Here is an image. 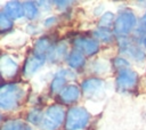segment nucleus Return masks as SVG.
I'll return each instance as SVG.
<instances>
[{"mask_svg": "<svg viewBox=\"0 0 146 130\" xmlns=\"http://www.w3.org/2000/svg\"><path fill=\"white\" fill-rule=\"evenodd\" d=\"M2 130H32V129L26 123L15 120V121H9L5 123L2 127Z\"/></svg>", "mask_w": 146, "mask_h": 130, "instance_id": "14", "label": "nucleus"}, {"mask_svg": "<svg viewBox=\"0 0 146 130\" xmlns=\"http://www.w3.org/2000/svg\"><path fill=\"white\" fill-rule=\"evenodd\" d=\"M94 35L103 42H110L112 40V32L108 29H105V27H99V29L95 30Z\"/></svg>", "mask_w": 146, "mask_h": 130, "instance_id": "16", "label": "nucleus"}, {"mask_svg": "<svg viewBox=\"0 0 146 130\" xmlns=\"http://www.w3.org/2000/svg\"><path fill=\"white\" fill-rule=\"evenodd\" d=\"M114 65H115V67H117V68H123V70H125V68L129 66V62H128L127 59H124V58L117 57V58L114 59Z\"/></svg>", "mask_w": 146, "mask_h": 130, "instance_id": "23", "label": "nucleus"}, {"mask_svg": "<svg viewBox=\"0 0 146 130\" xmlns=\"http://www.w3.org/2000/svg\"><path fill=\"white\" fill-rule=\"evenodd\" d=\"M64 109L58 105L50 106L46 113L43 114L41 121V129L42 130H56L64 120Z\"/></svg>", "mask_w": 146, "mask_h": 130, "instance_id": "3", "label": "nucleus"}, {"mask_svg": "<svg viewBox=\"0 0 146 130\" xmlns=\"http://www.w3.org/2000/svg\"><path fill=\"white\" fill-rule=\"evenodd\" d=\"M103 87V81L100 79H88L82 83V90L87 96L94 95Z\"/></svg>", "mask_w": 146, "mask_h": 130, "instance_id": "11", "label": "nucleus"}, {"mask_svg": "<svg viewBox=\"0 0 146 130\" xmlns=\"http://www.w3.org/2000/svg\"><path fill=\"white\" fill-rule=\"evenodd\" d=\"M144 43H145V46H146V38L144 39Z\"/></svg>", "mask_w": 146, "mask_h": 130, "instance_id": "26", "label": "nucleus"}, {"mask_svg": "<svg viewBox=\"0 0 146 130\" xmlns=\"http://www.w3.org/2000/svg\"><path fill=\"white\" fill-rule=\"evenodd\" d=\"M0 70L5 78H11L17 73L18 66L16 62L9 56H2L0 59Z\"/></svg>", "mask_w": 146, "mask_h": 130, "instance_id": "7", "label": "nucleus"}, {"mask_svg": "<svg viewBox=\"0 0 146 130\" xmlns=\"http://www.w3.org/2000/svg\"><path fill=\"white\" fill-rule=\"evenodd\" d=\"M44 63V58L42 57H39L36 55H33V56H30L25 64H24V74L26 76H30L32 74H34Z\"/></svg>", "mask_w": 146, "mask_h": 130, "instance_id": "8", "label": "nucleus"}, {"mask_svg": "<svg viewBox=\"0 0 146 130\" xmlns=\"http://www.w3.org/2000/svg\"><path fill=\"white\" fill-rule=\"evenodd\" d=\"M143 22H144V24H145V26H146V13H145V15L143 16Z\"/></svg>", "mask_w": 146, "mask_h": 130, "instance_id": "25", "label": "nucleus"}, {"mask_svg": "<svg viewBox=\"0 0 146 130\" xmlns=\"http://www.w3.org/2000/svg\"><path fill=\"white\" fill-rule=\"evenodd\" d=\"M89 121V113L83 107H72L66 114L65 129L66 130H81Z\"/></svg>", "mask_w": 146, "mask_h": 130, "instance_id": "2", "label": "nucleus"}, {"mask_svg": "<svg viewBox=\"0 0 146 130\" xmlns=\"http://www.w3.org/2000/svg\"><path fill=\"white\" fill-rule=\"evenodd\" d=\"M65 50H66L65 44H58L57 47H55L54 49L50 50V52L48 54V58L51 62H57L65 55Z\"/></svg>", "mask_w": 146, "mask_h": 130, "instance_id": "15", "label": "nucleus"}, {"mask_svg": "<svg viewBox=\"0 0 146 130\" xmlns=\"http://www.w3.org/2000/svg\"><path fill=\"white\" fill-rule=\"evenodd\" d=\"M80 96V89L76 86H68L60 92V98L64 103H73L78 100Z\"/></svg>", "mask_w": 146, "mask_h": 130, "instance_id": "12", "label": "nucleus"}, {"mask_svg": "<svg viewBox=\"0 0 146 130\" xmlns=\"http://www.w3.org/2000/svg\"><path fill=\"white\" fill-rule=\"evenodd\" d=\"M138 81V75L136 72L131 71V70H121L117 74L116 78V84L120 89L125 90V89H131L136 86Z\"/></svg>", "mask_w": 146, "mask_h": 130, "instance_id": "5", "label": "nucleus"}, {"mask_svg": "<svg viewBox=\"0 0 146 130\" xmlns=\"http://www.w3.org/2000/svg\"><path fill=\"white\" fill-rule=\"evenodd\" d=\"M23 6H24V14L29 19H33L36 17L38 9H36V6L32 1H26L23 3Z\"/></svg>", "mask_w": 146, "mask_h": 130, "instance_id": "17", "label": "nucleus"}, {"mask_svg": "<svg viewBox=\"0 0 146 130\" xmlns=\"http://www.w3.org/2000/svg\"><path fill=\"white\" fill-rule=\"evenodd\" d=\"M113 19H114V15H113V13H105V14L100 17L99 26H100V27H105V29H107V27L112 24Z\"/></svg>", "mask_w": 146, "mask_h": 130, "instance_id": "21", "label": "nucleus"}, {"mask_svg": "<svg viewBox=\"0 0 146 130\" xmlns=\"http://www.w3.org/2000/svg\"><path fill=\"white\" fill-rule=\"evenodd\" d=\"M74 46L79 49V51H82L89 56L96 54L99 49L98 42L88 38H76L74 40Z\"/></svg>", "mask_w": 146, "mask_h": 130, "instance_id": "6", "label": "nucleus"}, {"mask_svg": "<svg viewBox=\"0 0 146 130\" xmlns=\"http://www.w3.org/2000/svg\"><path fill=\"white\" fill-rule=\"evenodd\" d=\"M67 64L72 68H79L84 64V57L81 51L74 50L67 56Z\"/></svg>", "mask_w": 146, "mask_h": 130, "instance_id": "13", "label": "nucleus"}, {"mask_svg": "<svg viewBox=\"0 0 146 130\" xmlns=\"http://www.w3.org/2000/svg\"><path fill=\"white\" fill-rule=\"evenodd\" d=\"M42 117H43V115H42L41 111H40V109H36V108L32 109V111L29 113V115H27V120H29L31 123H33V124L41 123Z\"/></svg>", "mask_w": 146, "mask_h": 130, "instance_id": "20", "label": "nucleus"}, {"mask_svg": "<svg viewBox=\"0 0 146 130\" xmlns=\"http://www.w3.org/2000/svg\"><path fill=\"white\" fill-rule=\"evenodd\" d=\"M125 50H127L128 54H130L132 57H135V58H137V59H144V57H145L144 52H143L139 48H137V47L130 46V47H127Z\"/></svg>", "mask_w": 146, "mask_h": 130, "instance_id": "22", "label": "nucleus"}, {"mask_svg": "<svg viewBox=\"0 0 146 130\" xmlns=\"http://www.w3.org/2000/svg\"><path fill=\"white\" fill-rule=\"evenodd\" d=\"M9 18H21L24 14V6L18 1H9L5 6L3 11Z\"/></svg>", "mask_w": 146, "mask_h": 130, "instance_id": "9", "label": "nucleus"}, {"mask_svg": "<svg viewBox=\"0 0 146 130\" xmlns=\"http://www.w3.org/2000/svg\"><path fill=\"white\" fill-rule=\"evenodd\" d=\"M24 96V91L16 84H5L0 89V106L2 109H13L17 107L18 101Z\"/></svg>", "mask_w": 146, "mask_h": 130, "instance_id": "1", "label": "nucleus"}, {"mask_svg": "<svg viewBox=\"0 0 146 130\" xmlns=\"http://www.w3.org/2000/svg\"><path fill=\"white\" fill-rule=\"evenodd\" d=\"M65 82H66V78H65V76H56V78L52 80L51 86H50L51 92H54V94L59 92V91L62 90V88L64 87Z\"/></svg>", "mask_w": 146, "mask_h": 130, "instance_id": "19", "label": "nucleus"}, {"mask_svg": "<svg viewBox=\"0 0 146 130\" xmlns=\"http://www.w3.org/2000/svg\"><path fill=\"white\" fill-rule=\"evenodd\" d=\"M56 21V18L55 17H50V18H47L46 21H44V25L46 26H49V25H51V23H54Z\"/></svg>", "mask_w": 146, "mask_h": 130, "instance_id": "24", "label": "nucleus"}, {"mask_svg": "<svg viewBox=\"0 0 146 130\" xmlns=\"http://www.w3.org/2000/svg\"><path fill=\"white\" fill-rule=\"evenodd\" d=\"M11 27H13L11 19L5 13H1L0 14V31H1V33H5V32L9 31Z\"/></svg>", "mask_w": 146, "mask_h": 130, "instance_id": "18", "label": "nucleus"}, {"mask_svg": "<svg viewBox=\"0 0 146 130\" xmlns=\"http://www.w3.org/2000/svg\"><path fill=\"white\" fill-rule=\"evenodd\" d=\"M136 25V16L131 11H123L114 23V33L119 36L127 35Z\"/></svg>", "mask_w": 146, "mask_h": 130, "instance_id": "4", "label": "nucleus"}, {"mask_svg": "<svg viewBox=\"0 0 146 130\" xmlns=\"http://www.w3.org/2000/svg\"><path fill=\"white\" fill-rule=\"evenodd\" d=\"M50 48H51V41L49 40V38L43 36L36 40L34 46V51L36 56L44 58V55L50 52Z\"/></svg>", "mask_w": 146, "mask_h": 130, "instance_id": "10", "label": "nucleus"}]
</instances>
